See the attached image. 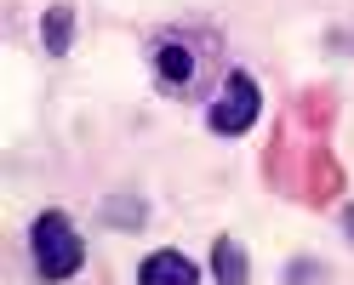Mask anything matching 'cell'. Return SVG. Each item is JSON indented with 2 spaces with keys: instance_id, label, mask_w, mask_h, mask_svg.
Returning a JSON list of instances; mask_svg holds the SVG:
<instances>
[{
  "instance_id": "1",
  "label": "cell",
  "mask_w": 354,
  "mask_h": 285,
  "mask_svg": "<svg viewBox=\"0 0 354 285\" xmlns=\"http://www.w3.org/2000/svg\"><path fill=\"white\" fill-rule=\"evenodd\" d=\"M29 262H35V279H46V285H63L86 268V239L69 223V211L52 206L29 223Z\"/></svg>"
},
{
  "instance_id": "2",
  "label": "cell",
  "mask_w": 354,
  "mask_h": 285,
  "mask_svg": "<svg viewBox=\"0 0 354 285\" xmlns=\"http://www.w3.org/2000/svg\"><path fill=\"white\" fill-rule=\"evenodd\" d=\"M263 115V92H257V75L252 69H229L217 97L206 103V131L212 137H246Z\"/></svg>"
},
{
  "instance_id": "3",
  "label": "cell",
  "mask_w": 354,
  "mask_h": 285,
  "mask_svg": "<svg viewBox=\"0 0 354 285\" xmlns=\"http://www.w3.org/2000/svg\"><path fill=\"white\" fill-rule=\"evenodd\" d=\"M149 57H154V75H160L166 92H189L194 75H201V57H194V46H183L177 35H160V40L149 46Z\"/></svg>"
},
{
  "instance_id": "4",
  "label": "cell",
  "mask_w": 354,
  "mask_h": 285,
  "mask_svg": "<svg viewBox=\"0 0 354 285\" xmlns=\"http://www.w3.org/2000/svg\"><path fill=\"white\" fill-rule=\"evenodd\" d=\"M138 285H201V268H194L189 251H149L138 262Z\"/></svg>"
},
{
  "instance_id": "5",
  "label": "cell",
  "mask_w": 354,
  "mask_h": 285,
  "mask_svg": "<svg viewBox=\"0 0 354 285\" xmlns=\"http://www.w3.org/2000/svg\"><path fill=\"white\" fill-rule=\"evenodd\" d=\"M212 279L217 285H252V257H246V246L240 239H217L212 246Z\"/></svg>"
},
{
  "instance_id": "6",
  "label": "cell",
  "mask_w": 354,
  "mask_h": 285,
  "mask_svg": "<svg viewBox=\"0 0 354 285\" xmlns=\"http://www.w3.org/2000/svg\"><path fill=\"white\" fill-rule=\"evenodd\" d=\"M40 46H46L52 57H63L75 46V12L69 6H46V17H40Z\"/></svg>"
},
{
  "instance_id": "7",
  "label": "cell",
  "mask_w": 354,
  "mask_h": 285,
  "mask_svg": "<svg viewBox=\"0 0 354 285\" xmlns=\"http://www.w3.org/2000/svg\"><path fill=\"white\" fill-rule=\"evenodd\" d=\"M308 177H315V188H308L315 200H320V194H337V166H331V155H315V160H308Z\"/></svg>"
},
{
  "instance_id": "8",
  "label": "cell",
  "mask_w": 354,
  "mask_h": 285,
  "mask_svg": "<svg viewBox=\"0 0 354 285\" xmlns=\"http://www.w3.org/2000/svg\"><path fill=\"white\" fill-rule=\"evenodd\" d=\"M343 228H348V239H354V206H348V211H343Z\"/></svg>"
}]
</instances>
